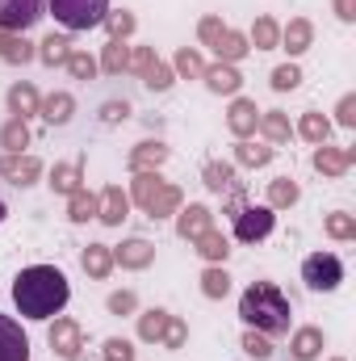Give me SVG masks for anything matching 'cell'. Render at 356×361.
<instances>
[{
	"label": "cell",
	"mask_w": 356,
	"mask_h": 361,
	"mask_svg": "<svg viewBox=\"0 0 356 361\" xmlns=\"http://www.w3.org/2000/svg\"><path fill=\"white\" fill-rule=\"evenodd\" d=\"M63 68L72 72V80H92V76H96V59H92L89 51H72Z\"/></svg>",
	"instance_id": "cell-41"
},
{
	"label": "cell",
	"mask_w": 356,
	"mask_h": 361,
	"mask_svg": "<svg viewBox=\"0 0 356 361\" xmlns=\"http://www.w3.org/2000/svg\"><path fill=\"white\" fill-rule=\"evenodd\" d=\"M243 353H248V357H256V361H268V357H272V345H268L265 332L248 328V332H243Z\"/></svg>",
	"instance_id": "cell-43"
},
{
	"label": "cell",
	"mask_w": 356,
	"mask_h": 361,
	"mask_svg": "<svg viewBox=\"0 0 356 361\" xmlns=\"http://www.w3.org/2000/svg\"><path fill=\"white\" fill-rule=\"evenodd\" d=\"M248 51H252V47H248V34H239V30H231V25L214 38V55H218V63H239Z\"/></svg>",
	"instance_id": "cell-19"
},
{
	"label": "cell",
	"mask_w": 356,
	"mask_h": 361,
	"mask_svg": "<svg viewBox=\"0 0 356 361\" xmlns=\"http://www.w3.org/2000/svg\"><path fill=\"white\" fill-rule=\"evenodd\" d=\"M235 160H239L243 169H265L268 160H272V147H260V143L239 139V143H235Z\"/></svg>",
	"instance_id": "cell-36"
},
{
	"label": "cell",
	"mask_w": 356,
	"mask_h": 361,
	"mask_svg": "<svg viewBox=\"0 0 356 361\" xmlns=\"http://www.w3.org/2000/svg\"><path fill=\"white\" fill-rule=\"evenodd\" d=\"M126 197H130V202H139L151 219H168V214H177L180 202H184L177 185H172V180H164L160 173H134Z\"/></svg>",
	"instance_id": "cell-3"
},
{
	"label": "cell",
	"mask_w": 356,
	"mask_h": 361,
	"mask_svg": "<svg viewBox=\"0 0 356 361\" xmlns=\"http://www.w3.org/2000/svg\"><path fill=\"white\" fill-rule=\"evenodd\" d=\"M51 189L55 193H76V189H84V164L80 160H72V164H55L51 169Z\"/></svg>",
	"instance_id": "cell-25"
},
{
	"label": "cell",
	"mask_w": 356,
	"mask_h": 361,
	"mask_svg": "<svg viewBox=\"0 0 356 361\" xmlns=\"http://www.w3.org/2000/svg\"><path fill=\"white\" fill-rule=\"evenodd\" d=\"M172 80H177V72H172L168 63H160V59H155V68L143 76V85H147L151 92H168V89H172Z\"/></svg>",
	"instance_id": "cell-44"
},
{
	"label": "cell",
	"mask_w": 356,
	"mask_h": 361,
	"mask_svg": "<svg viewBox=\"0 0 356 361\" xmlns=\"http://www.w3.org/2000/svg\"><path fill=\"white\" fill-rule=\"evenodd\" d=\"M38 21H42V0H0V30L4 34H25Z\"/></svg>",
	"instance_id": "cell-8"
},
{
	"label": "cell",
	"mask_w": 356,
	"mask_h": 361,
	"mask_svg": "<svg viewBox=\"0 0 356 361\" xmlns=\"http://www.w3.org/2000/svg\"><path fill=\"white\" fill-rule=\"evenodd\" d=\"M289 353H293V361H314L323 353V328H298L289 336Z\"/></svg>",
	"instance_id": "cell-21"
},
{
	"label": "cell",
	"mask_w": 356,
	"mask_h": 361,
	"mask_svg": "<svg viewBox=\"0 0 356 361\" xmlns=\"http://www.w3.org/2000/svg\"><path fill=\"white\" fill-rule=\"evenodd\" d=\"M126 63H130V47H126V38H109V47L101 51V72H109V76H117V72H126Z\"/></svg>",
	"instance_id": "cell-31"
},
{
	"label": "cell",
	"mask_w": 356,
	"mask_h": 361,
	"mask_svg": "<svg viewBox=\"0 0 356 361\" xmlns=\"http://www.w3.org/2000/svg\"><path fill=\"white\" fill-rule=\"evenodd\" d=\"M46 345H51V353H55V357L80 361V357H84V328H80L76 319L59 315V319L51 324V332H46Z\"/></svg>",
	"instance_id": "cell-6"
},
{
	"label": "cell",
	"mask_w": 356,
	"mask_h": 361,
	"mask_svg": "<svg viewBox=\"0 0 356 361\" xmlns=\"http://www.w3.org/2000/svg\"><path fill=\"white\" fill-rule=\"evenodd\" d=\"M0 177L8 180V185H17V189H25V185H34V180L42 177V160L38 156H25V152H17V156H0Z\"/></svg>",
	"instance_id": "cell-9"
},
{
	"label": "cell",
	"mask_w": 356,
	"mask_h": 361,
	"mask_svg": "<svg viewBox=\"0 0 356 361\" xmlns=\"http://www.w3.org/2000/svg\"><path fill=\"white\" fill-rule=\"evenodd\" d=\"M298 135L306 139V143H327V135H331V122L323 118V114H302V122H298Z\"/></svg>",
	"instance_id": "cell-35"
},
{
	"label": "cell",
	"mask_w": 356,
	"mask_h": 361,
	"mask_svg": "<svg viewBox=\"0 0 356 361\" xmlns=\"http://www.w3.org/2000/svg\"><path fill=\"white\" fill-rule=\"evenodd\" d=\"M72 51H76V47H72V42H68L63 34H51V38H42V47H38L34 55H38V59H42L46 68H63Z\"/></svg>",
	"instance_id": "cell-27"
},
{
	"label": "cell",
	"mask_w": 356,
	"mask_h": 361,
	"mask_svg": "<svg viewBox=\"0 0 356 361\" xmlns=\"http://www.w3.org/2000/svg\"><path fill=\"white\" fill-rule=\"evenodd\" d=\"M134 311H139L134 290H117V294H109V315H134Z\"/></svg>",
	"instance_id": "cell-48"
},
{
	"label": "cell",
	"mask_w": 356,
	"mask_h": 361,
	"mask_svg": "<svg viewBox=\"0 0 356 361\" xmlns=\"http://www.w3.org/2000/svg\"><path fill=\"white\" fill-rule=\"evenodd\" d=\"M101 25H109V38H130V34H134V13H126V8L105 13V21H101Z\"/></svg>",
	"instance_id": "cell-42"
},
{
	"label": "cell",
	"mask_w": 356,
	"mask_h": 361,
	"mask_svg": "<svg viewBox=\"0 0 356 361\" xmlns=\"http://www.w3.org/2000/svg\"><path fill=\"white\" fill-rule=\"evenodd\" d=\"M193 244H197V252H201V257H205L210 265H222V261H227V252H231V244H227V235H222L218 227L201 231V235H197Z\"/></svg>",
	"instance_id": "cell-26"
},
{
	"label": "cell",
	"mask_w": 356,
	"mask_h": 361,
	"mask_svg": "<svg viewBox=\"0 0 356 361\" xmlns=\"http://www.w3.org/2000/svg\"><path fill=\"white\" fill-rule=\"evenodd\" d=\"M0 147H4L8 156H17L21 147H30V122H25V118H8V122L0 126Z\"/></svg>",
	"instance_id": "cell-28"
},
{
	"label": "cell",
	"mask_w": 356,
	"mask_h": 361,
	"mask_svg": "<svg viewBox=\"0 0 356 361\" xmlns=\"http://www.w3.org/2000/svg\"><path fill=\"white\" fill-rule=\"evenodd\" d=\"M172 72H177V76H184V80H201L205 63H201V55H197L193 47H180L177 59H172Z\"/></svg>",
	"instance_id": "cell-37"
},
{
	"label": "cell",
	"mask_w": 356,
	"mask_h": 361,
	"mask_svg": "<svg viewBox=\"0 0 356 361\" xmlns=\"http://www.w3.org/2000/svg\"><path fill=\"white\" fill-rule=\"evenodd\" d=\"M227 25H222V17H201V25H197V38L205 42V47H214V38L222 34Z\"/></svg>",
	"instance_id": "cell-50"
},
{
	"label": "cell",
	"mask_w": 356,
	"mask_h": 361,
	"mask_svg": "<svg viewBox=\"0 0 356 361\" xmlns=\"http://www.w3.org/2000/svg\"><path fill=\"white\" fill-rule=\"evenodd\" d=\"M239 315H243L248 328H256V332H265V336H285L293 307H289V298L281 294V286H272V281H252V286L243 290V298H239Z\"/></svg>",
	"instance_id": "cell-2"
},
{
	"label": "cell",
	"mask_w": 356,
	"mask_h": 361,
	"mask_svg": "<svg viewBox=\"0 0 356 361\" xmlns=\"http://www.w3.org/2000/svg\"><path fill=\"white\" fill-rule=\"evenodd\" d=\"M281 42H285L289 55H302V51H310V42H314V25H310L306 17H289V25L281 30Z\"/></svg>",
	"instance_id": "cell-22"
},
{
	"label": "cell",
	"mask_w": 356,
	"mask_h": 361,
	"mask_svg": "<svg viewBox=\"0 0 356 361\" xmlns=\"http://www.w3.org/2000/svg\"><path fill=\"white\" fill-rule=\"evenodd\" d=\"M55 21L72 34H84V30H96L109 13V0H46Z\"/></svg>",
	"instance_id": "cell-4"
},
{
	"label": "cell",
	"mask_w": 356,
	"mask_h": 361,
	"mask_svg": "<svg viewBox=\"0 0 356 361\" xmlns=\"http://www.w3.org/2000/svg\"><path fill=\"white\" fill-rule=\"evenodd\" d=\"M214 227V214H210V206H201V202H189L184 210H177V235L180 240H197L201 231H210Z\"/></svg>",
	"instance_id": "cell-14"
},
{
	"label": "cell",
	"mask_w": 356,
	"mask_h": 361,
	"mask_svg": "<svg viewBox=\"0 0 356 361\" xmlns=\"http://www.w3.org/2000/svg\"><path fill=\"white\" fill-rule=\"evenodd\" d=\"M168 160V147L160 143V139H147V143H139L134 152H130V173H160V164Z\"/></svg>",
	"instance_id": "cell-17"
},
{
	"label": "cell",
	"mask_w": 356,
	"mask_h": 361,
	"mask_svg": "<svg viewBox=\"0 0 356 361\" xmlns=\"http://www.w3.org/2000/svg\"><path fill=\"white\" fill-rule=\"evenodd\" d=\"M327 235L331 240H356V214H344V210H336V214H327Z\"/></svg>",
	"instance_id": "cell-40"
},
{
	"label": "cell",
	"mask_w": 356,
	"mask_h": 361,
	"mask_svg": "<svg viewBox=\"0 0 356 361\" xmlns=\"http://www.w3.org/2000/svg\"><path fill=\"white\" fill-rule=\"evenodd\" d=\"M336 17L340 21H356V0H336Z\"/></svg>",
	"instance_id": "cell-53"
},
{
	"label": "cell",
	"mask_w": 356,
	"mask_h": 361,
	"mask_svg": "<svg viewBox=\"0 0 356 361\" xmlns=\"http://www.w3.org/2000/svg\"><path fill=\"white\" fill-rule=\"evenodd\" d=\"M68 298H72V286L55 265H30L13 277V302L25 319H51L68 307Z\"/></svg>",
	"instance_id": "cell-1"
},
{
	"label": "cell",
	"mask_w": 356,
	"mask_h": 361,
	"mask_svg": "<svg viewBox=\"0 0 356 361\" xmlns=\"http://www.w3.org/2000/svg\"><path fill=\"white\" fill-rule=\"evenodd\" d=\"M130 214V197L122 193V185H109L101 197H96V219L105 227H122V219Z\"/></svg>",
	"instance_id": "cell-12"
},
{
	"label": "cell",
	"mask_w": 356,
	"mask_h": 361,
	"mask_svg": "<svg viewBox=\"0 0 356 361\" xmlns=\"http://www.w3.org/2000/svg\"><path fill=\"white\" fill-rule=\"evenodd\" d=\"M80 269L89 273V277H96V281H105L113 273V248L109 244H89L80 252Z\"/></svg>",
	"instance_id": "cell-20"
},
{
	"label": "cell",
	"mask_w": 356,
	"mask_h": 361,
	"mask_svg": "<svg viewBox=\"0 0 356 361\" xmlns=\"http://www.w3.org/2000/svg\"><path fill=\"white\" fill-rule=\"evenodd\" d=\"M184 341H189V328H184L180 315H172L168 328H164V341H160V345H164V349H184Z\"/></svg>",
	"instance_id": "cell-47"
},
{
	"label": "cell",
	"mask_w": 356,
	"mask_h": 361,
	"mask_svg": "<svg viewBox=\"0 0 356 361\" xmlns=\"http://www.w3.org/2000/svg\"><path fill=\"white\" fill-rule=\"evenodd\" d=\"M68 219H72V223H89V219H96V197H92L89 189H76V193L68 197Z\"/></svg>",
	"instance_id": "cell-38"
},
{
	"label": "cell",
	"mask_w": 356,
	"mask_h": 361,
	"mask_svg": "<svg viewBox=\"0 0 356 361\" xmlns=\"http://www.w3.org/2000/svg\"><path fill=\"white\" fill-rule=\"evenodd\" d=\"M126 114H130L126 101H105V105H101V122H122Z\"/></svg>",
	"instance_id": "cell-52"
},
{
	"label": "cell",
	"mask_w": 356,
	"mask_h": 361,
	"mask_svg": "<svg viewBox=\"0 0 356 361\" xmlns=\"http://www.w3.org/2000/svg\"><path fill=\"white\" fill-rule=\"evenodd\" d=\"M336 361H344V357H336Z\"/></svg>",
	"instance_id": "cell-55"
},
{
	"label": "cell",
	"mask_w": 356,
	"mask_h": 361,
	"mask_svg": "<svg viewBox=\"0 0 356 361\" xmlns=\"http://www.w3.org/2000/svg\"><path fill=\"white\" fill-rule=\"evenodd\" d=\"M38 109H42V97H38V89H34L30 80H17V85L8 89V114H13V118H25V122H30Z\"/></svg>",
	"instance_id": "cell-18"
},
{
	"label": "cell",
	"mask_w": 356,
	"mask_h": 361,
	"mask_svg": "<svg viewBox=\"0 0 356 361\" xmlns=\"http://www.w3.org/2000/svg\"><path fill=\"white\" fill-rule=\"evenodd\" d=\"M201 177H205V185H210L214 193H243V185H239V177H235V169L222 164V160H210V164L201 169Z\"/></svg>",
	"instance_id": "cell-23"
},
{
	"label": "cell",
	"mask_w": 356,
	"mask_h": 361,
	"mask_svg": "<svg viewBox=\"0 0 356 361\" xmlns=\"http://www.w3.org/2000/svg\"><path fill=\"white\" fill-rule=\"evenodd\" d=\"M0 59H4V63H30V59H34V47H30L21 34H4V30H0Z\"/></svg>",
	"instance_id": "cell-33"
},
{
	"label": "cell",
	"mask_w": 356,
	"mask_h": 361,
	"mask_svg": "<svg viewBox=\"0 0 356 361\" xmlns=\"http://www.w3.org/2000/svg\"><path fill=\"white\" fill-rule=\"evenodd\" d=\"M51 126H68L72 122V114H76V97L72 92H51L46 101H42V109H38Z\"/></svg>",
	"instance_id": "cell-24"
},
{
	"label": "cell",
	"mask_w": 356,
	"mask_h": 361,
	"mask_svg": "<svg viewBox=\"0 0 356 361\" xmlns=\"http://www.w3.org/2000/svg\"><path fill=\"white\" fill-rule=\"evenodd\" d=\"M302 281H306L314 294H331V290H340V281H344V261H340L336 252H310V257L302 261Z\"/></svg>",
	"instance_id": "cell-5"
},
{
	"label": "cell",
	"mask_w": 356,
	"mask_h": 361,
	"mask_svg": "<svg viewBox=\"0 0 356 361\" xmlns=\"http://www.w3.org/2000/svg\"><path fill=\"white\" fill-rule=\"evenodd\" d=\"M298 85H302V72H298L293 63H281V68L272 72V89L276 92H293Z\"/></svg>",
	"instance_id": "cell-45"
},
{
	"label": "cell",
	"mask_w": 356,
	"mask_h": 361,
	"mask_svg": "<svg viewBox=\"0 0 356 361\" xmlns=\"http://www.w3.org/2000/svg\"><path fill=\"white\" fill-rule=\"evenodd\" d=\"M168 319H172V315H168L164 307H155V311H143V315H139V336H143L147 345H160V341H164V328H168Z\"/></svg>",
	"instance_id": "cell-32"
},
{
	"label": "cell",
	"mask_w": 356,
	"mask_h": 361,
	"mask_svg": "<svg viewBox=\"0 0 356 361\" xmlns=\"http://www.w3.org/2000/svg\"><path fill=\"white\" fill-rule=\"evenodd\" d=\"M302 197V189H298V180L289 177H276L268 185V210H285V206H293Z\"/></svg>",
	"instance_id": "cell-34"
},
{
	"label": "cell",
	"mask_w": 356,
	"mask_h": 361,
	"mask_svg": "<svg viewBox=\"0 0 356 361\" xmlns=\"http://www.w3.org/2000/svg\"><path fill=\"white\" fill-rule=\"evenodd\" d=\"M352 160H356V147H327V143H319V152H314V169L323 177H344L352 169Z\"/></svg>",
	"instance_id": "cell-15"
},
{
	"label": "cell",
	"mask_w": 356,
	"mask_h": 361,
	"mask_svg": "<svg viewBox=\"0 0 356 361\" xmlns=\"http://www.w3.org/2000/svg\"><path fill=\"white\" fill-rule=\"evenodd\" d=\"M101 349H105V353H101L105 361H134V349H130V341H122V336H109Z\"/></svg>",
	"instance_id": "cell-49"
},
{
	"label": "cell",
	"mask_w": 356,
	"mask_h": 361,
	"mask_svg": "<svg viewBox=\"0 0 356 361\" xmlns=\"http://www.w3.org/2000/svg\"><path fill=\"white\" fill-rule=\"evenodd\" d=\"M256 130H265V139L272 143V147H281V143H289V118L281 114V109H268V114H260V122H256Z\"/></svg>",
	"instance_id": "cell-29"
},
{
	"label": "cell",
	"mask_w": 356,
	"mask_h": 361,
	"mask_svg": "<svg viewBox=\"0 0 356 361\" xmlns=\"http://www.w3.org/2000/svg\"><path fill=\"white\" fill-rule=\"evenodd\" d=\"M336 122H340V126H356V97L352 92L336 105Z\"/></svg>",
	"instance_id": "cell-51"
},
{
	"label": "cell",
	"mask_w": 356,
	"mask_h": 361,
	"mask_svg": "<svg viewBox=\"0 0 356 361\" xmlns=\"http://www.w3.org/2000/svg\"><path fill=\"white\" fill-rule=\"evenodd\" d=\"M4 214H8V210H4V202H0V223H4Z\"/></svg>",
	"instance_id": "cell-54"
},
{
	"label": "cell",
	"mask_w": 356,
	"mask_h": 361,
	"mask_svg": "<svg viewBox=\"0 0 356 361\" xmlns=\"http://www.w3.org/2000/svg\"><path fill=\"white\" fill-rule=\"evenodd\" d=\"M0 361H30V336L8 315H0Z\"/></svg>",
	"instance_id": "cell-10"
},
{
	"label": "cell",
	"mask_w": 356,
	"mask_h": 361,
	"mask_svg": "<svg viewBox=\"0 0 356 361\" xmlns=\"http://www.w3.org/2000/svg\"><path fill=\"white\" fill-rule=\"evenodd\" d=\"M155 261V244L151 240H126V244H117L113 248V265H122V269H147Z\"/></svg>",
	"instance_id": "cell-13"
},
{
	"label": "cell",
	"mask_w": 356,
	"mask_h": 361,
	"mask_svg": "<svg viewBox=\"0 0 356 361\" xmlns=\"http://www.w3.org/2000/svg\"><path fill=\"white\" fill-rule=\"evenodd\" d=\"M231 219H235V240L239 244H260L265 235H272V223H276V214L268 206H239Z\"/></svg>",
	"instance_id": "cell-7"
},
{
	"label": "cell",
	"mask_w": 356,
	"mask_h": 361,
	"mask_svg": "<svg viewBox=\"0 0 356 361\" xmlns=\"http://www.w3.org/2000/svg\"><path fill=\"white\" fill-rule=\"evenodd\" d=\"M155 68V51L151 47H134L130 51V63H126V72H134V76H147Z\"/></svg>",
	"instance_id": "cell-46"
},
{
	"label": "cell",
	"mask_w": 356,
	"mask_h": 361,
	"mask_svg": "<svg viewBox=\"0 0 356 361\" xmlns=\"http://www.w3.org/2000/svg\"><path fill=\"white\" fill-rule=\"evenodd\" d=\"M256 122H260V109H256V101H248V97H235V101H231V114H227V126H231V135H235V139H252V135H256Z\"/></svg>",
	"instance_id": "cell-11"
},
{
	"label": "cell",
	"mask_w": 356,
	"mask_h": 361,
	"mask_svg": "<svg viewBox=\"0 0 356 361\" xmlns=\"http://www.w3.org/2000/svg\"><path fill=\"white\" fill-rule=\"evenodd\" d=\"M201 80H205L210 92H222V97H235V92L243 89V76H239L235 63H214V68L201 72Z\"/></svg>",
	"instance_id": "cell-16"
},
{
	"label": "cell",
	"mask_w": 356,
	"mask_h": 361,
	"mask_svg": "<svg viewBox=\"0 0 356 361\" xmlns=\"http://www.w3.org/2000/svg\"><path fill=\"white\" fill-rule=\"evenodd\" d=\"M227 290H231V277H227V269L210 265V269L201 273V294H205V298H227Z\"/></svg>",
	"instance_id": "cell-39"
},
{
	"label": "cell",
	"mask_w": 356,
	"mask_h": 361,
	"mask_svg": "<svg viewBox=\"0 0 356 361\" xmlns=\"http://www.w3.org/2000/svg\"><path fill=\"white\" fill-rule=\"evenodd\" d=\"M248 47H256V51L281 47V25H276L272 17H256V21H252V34H248Z\"/></svg>",
	"instance_id": "cell-30"
}]
</instances>
